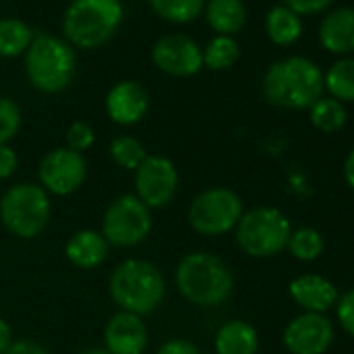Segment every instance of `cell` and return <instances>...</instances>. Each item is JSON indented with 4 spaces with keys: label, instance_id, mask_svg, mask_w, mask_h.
I'll return each mask as SVG.
<instances>
[{
    "label": "cell",
    "instance_id": "obj_1",
    "mask_svg": "<svg viewBox=\"0 0 354 354\" xmlns=\"http://www.w3.org/2000/svg\"><path fill=\"white\" fill-rule=\"evenodd\" d=\"M261 90L265 100L277 109L304 111L325 92L323 71L306 57H288L265 71Z\"/></svg>",
    "mask_w": 354,
    "mask_h": 354
},
{
    "label": "cell",
    "instance_id": "obj_2",
    "mask_svg": "<svg viewBox=\"0 0 354 354\" xmlns=\"http://www.w3.org/2000/svg\"><path fill=\"white\" fill-rule=\"evenodd\" d=\"M175 288L194 306L211 308L230 300L236 288V277L221 257L196 250L177 263Z\"/></svg>",
    "mask_w": 354,
    "mask_h": 354
},
{
    "label": "cell",
    "instance_id": "obj_3",
    "mask_svg": "<svg viewBox=\"0 0 354 354\" xmlns=\"http://www.w3.org/2000/svg\"><path fill=\"white\" fill-rule=\"evenodd\" d=\"M109 294L119 310L144 317L162 304L167 279L154 263L144 259H125L109 277Z\"/></svg>",
    "mask_w": 354,
    "mask_h": 354
},
{
    "label": "cell",
    "instance_id": "obj_4",
    "mask_svg": "<svg viewBox=\"0 0 354 354\" xmlns=\"http://www.w3.org/2000/svg\"><path fill=\"white\" fill-rule=\"evenodd\" d=\"M121 24V0H73L63 15V38L73 48L94 50L109 44Z\"/></svg>",
    "mask_w": 354,
    "mask_h": 354
},
{
    "label": "cell",
    "instance_id": "obj_5",
    "mask_svg": "<svg viewBox=\"0 0 354 354\" xmlns=\"http://www.w3.org/2000/svg\"><path fill=\"white\" fill-rule=\"evenodd\" d=\"M77 69L75 48L59 36L36 34L26 53V75L34 90L42 94L65 92Z\"/></svg>",
    "mask_w": 354,
    "mask_h": 354
},
{
    "label": "cell",
    "instance_id": "obj_6",
    "mask_svg": "<svg viewBox=\"0 0 354 354\" xmlns=\"http://www.w3.org/2000/svg\"><path fill=\"white\" fill-rule=\"evenodd\" d=\"M50 217V194L40 184H15L0 198V221L9 234L21 240L38 238L48 227Z\"/></svg>",
    "mask_w": 354,
    "mask_h": 354
},
{
    "label": "cell",
    "instance_id": "obj_7",
    "mask_svg": "<svg viewBox=\"0 0 354 354\" xmlns=\"http://www.w3.org/2000/svg\"><path fill=\"white\" fill-rule=\"evenodd\" d=\"M292 234L288 215L275 207H257L236 225V244L252 259H271L286 250Z\"/></svg>",
    "mask_w": 354,
    "mask_h": 354
},
{
    "label": "cell",
    "instance_id": "obj_8",
    "mask_svg": "<svg viewBox=\"0 0 354 354\" xmlns=\"http://www.w3.org/2000/svg\"><path fill=\"white\" fill-rule=\"evenodd\" d=\"M244 215L242 198L225 186H213L196 194L188 207L190 227L201 236H223L236 230Z\"/></svg>",
    "mask_w": 354,
    "mask_h": 354
},
{
    "label": "cell",
    "instance_id": "obj_9",
    "mask_svg": "<svg viewBox=\"0 0 354 354\" xmlns=\"http://www.w3.org/2000/svg\"><path fill=\"white\" fill-rule=\"evenodd\" d=\"M152 232V211L136 196L121 194L117 196L102 215L100 234L109 246L133 248L142 244Z\"/></svg>",
    "mask_w": 354,
    "mask_h": 354
},
{
    "label": "cell",
    "instance_id": "obj_10",
    "mask_svg": "<svg viewBox=\"0 0 354 354\" xmlns=\"http://www.w3.org/2000/svg\"><path fill=\"white\" fill-rule=\"evenodd\" d=\"M177 188H180V171L165 154H148L133 171V194L150 211L171 205Z\"/></svg>",
    "mask_w": 354,
    "mask_h": 354
},
{
    "label": "cell",
    "instance_id": "obj_11",
    "mask_svg": "<svg viewBox=\"0 0 354 354\" xmlns=\"http://www.w3.org/2000/svg\"><path fill=\"white\" fill-rule=\"evenodd\" d=\"M88 177L86 156L69 150L67 146L55 148L44 154L38 167L40 186L53 196H69L77 192Z\"/></svg>",
    "mask_w": 354,
    "mask_h": 354
},
{
    "label": "cell",
    "instance_id": "obj_12",
    "mask_svg": "<svg viewBox=\"0 0 354 354\" xmlns=\"http://www.w3.org/2000/svg\"><path fill=\"white\" fill-rule=\"evenodd\" d=\"M152 65L169 77H192L203 65V48L186 34H167L150 50Z\"/></svg>",
    "mask_w": 354,
    "mask_h": 354
},
{
    "label": "cell",
    "instance_id": "obj_13",
    "mask_svg": "<svg viewBox=\"0 0 354 354\" xmlns=\"http://www.w3.org/2000/svg\"><path fill=\"white\" fill-rule=\"evenodd\" d=\"M333 337V323L321 313H302L283 329V346L290 354H325Z\"/></svg>",
    "mask_w": 354,
    "mask_h": 354
},
{
    "label": "cell",
    "instance_id": "obj_14",
    "mask_svg": "<svg viewBox=\"0 0 354 354\" xmlns=\"http://www.w3.org/2000/svg\"><path fill=\"white\" fill-rule=\"evenodd\" d=\"M104 109L113 123L125 125V127L136 125L146 117L150 109V94L140 82L123 80V82H117L109 90Z\"/></svg>",
    "mask_w": 354,
    "mask_h": 354
},
{
    "label": "cell",
    "instance_id": "obj_15",
    "mask_svg": "<svg viewBox=\"0 0 354 354\" xmlns=\"http://www.w3.org/2000/svg\"><path fill=\"white\" fill-rule=\"evenodd\" d=\"M102 339L111 354H144L148 348V327L142 317L119 310L106 321Z\"/></svg>",
    "mask_w": 354,
    "mask_h": 354
},
{
    "label": "cell",
    "instance_id": "obj_16",
    "mask_svg": "<svg viewBox=\"0 0 354 354\" xmlns=\"http://www.w3.org/2000/svg\"><path fill=\"white\" fill-rule=\"evenodd\" d=\"M288 292L304 313L325 315L329 308H335L339 300L335 283L319 273H302L294 277L288 286Z\"/></svg>",
    "mask_w": 354,
    "mask_h": 354
},
{
    "label": "cell",
    "instance_id": "obj_17",
    "mask_svg": "<svg viewBox=\"0 0 354 354\" xmlns=\"http://www.w3.org/2000/svg\"><path fill=\"white\" fill-rule=\"evenodd\" d=\"M319 42L331 55L354 53V7H339L329 11L319 26Z\"/></svg>",
    "mask_w": 354,
    "mask_h": 354
},
{
    "label": "cell",
    "instance_id": "obj_18",
    "mask_svg": "<svg viewBox=\"0 0 354 354\" xmlns=\"http://www.w3.org/2000/svg\"><path fill=\"white\" fill-rule=\"evenodd\" d=\"M109 250H111L109 242L96 230H80L65 244V257H67V261L73 267L86 269V271L100 267L106 261Z\"/></svg>",
    "mask_w": 354,
    "mask_h": 354
},
{
    "label": "cell",
    "instance_id": "obj_19",
    "mask_svg": "<svg viewBox=\"0 0 354 354\" xmlns=\"http://www.w3.org/2000/svg\"><path fill=\"white\" fill-rule=\"evenodd\" d=\"M217 354H257L259 352V331L252 323L242 319H232L223 323L215 335Z\"/></svg>",
    "mask_w": 354,
    "mask_h": 354
},
{
    "label": "cell",
    "instance_id": "obj_20",
    "mask_svg": "<svg viewBox=\"0 0 354 354\" xmlns=\"http://www.w3.org/2000/svg\"><path fill=\"white\" fill-rule=\"evenodd\" d=\"M205 17L217 36H236L246 26L248 13L242 0H207Z\"/></svg>",
    "mask_w": 354,
    "mask_h": 354
},
{
    "label": "cell",
    "instance_id": "obj_21",
    "mask_svg": "<svg viewBox=\"0 0 354 354\" xmlns=\"http://www.w3.org/2000/svg\"><path fill=\"white\" fill-rule=\"evenodd\" d=\"M265 32L275 46H292L302 36V17L283 5H275L265 17Z\"/></svg>",
    "mask_w": 354,
    "mask_h": 354
},
{
    "label": "cell",
    "instance_id": "obj_22",
    "mask_svg": "<svg viewBox=\"0 0 354 354\" xmlns=\"http://www.w3.org/2000/svg\"><path fill=\"white\" fill-rule=\"evenodd\" d=\"M34 30L21 19H0V59H17L28 53Z\"/></svg>",
    "mask_w": 354,
    "mask_h": 354
},
{
    "label": "cell",
    "instance_id": "obj_23",
    "mask_svg": "<svg viewBox=\"0 0 354 354\" xmlns=\"http://www.w3.org/2000/svg\"><path fill=\"white\" fill-rule=\"evenodd\" d=\"M323 88L335 100L354 102V57H344L335 61L327 73H323Z\"/></svg>",
    "mask_w": 354,
    "mask_h": 354
},
{
    "label": "cell",
    "instance_id": "obj_24",
    "mask_svg": "<svg viewBox=\"0 0 354 354\" xmlns=\"http://www.w3.org/2000/svg\"><path fill=\"white\" fill-rule=\"evenodd\" d=\"M148 5L169 24H190L205 13L207 0H148Z\"/></svg>",
    "mask_w": 354,
    "mask_h": 354
},
{
    "label": "cell",
    "instance_id": "obj_25",
    "mask_svg": "<svg viewBox=\"0 0 354 354\" xmlns=\"http://www.w3.org/2000/svg\"><path fill=\"white\" fill-rule=\"evenodd\" d=\"M308 115H310V123L323 131V133H335L339 131L346 121H348V113H346V106L331 98V96H321L310 109H308Z\"/></svg>",
    "mask_w": 354,
    "mask_h": 354
},
{
    "label": "cell",
    "instance_id": "obj_26",
    "mask_svg": "<svg viewBox=\"0 0 354 354\" xmlns=\"http://www.w3.org/2000/svg\"><path fill=\"white\" fill-rule=\"evenodd\" d=\"M240 59V44L232 36H215L203 48V65L211 71H225Z\"/></svg>",
    "mask_w": 354,
    "mask_h": 354
},
{
    "label": "cell",
    "instance_id": "obj_27",
    "mask_svg": "<svg viewBox=\"0 0 354 354\" xmlns=\"http://www.w3.org/2000/svg\"><path fill=\"white\" fill-rule=\"evenodd\" d=\"M286 250L302 263H313L325 252V238L315 227H298L292 230Z\"/></svg>",
    "mask_w": 354,
    "mask_h": 354
},
{
    "label": "cell",
    "instance_id": "obj_28",
    "mask_svg": "<svg viewBox=\"0 0 354 354\" xmlns=\"http://www.w3.org/2000/svg\"><path fill=\"white\" fill-rule=\"evenodd\" d=\"M109 154L113 162L125 171H136L148 156L144 144L133 136H117L109 146Z\"/></svg>",
    "mask_w": 354,
    "mask_h": 354
},
{
    "label": "cell",
    "instance_id": "obj_29",
    "mask_svg": "<svg viewBox=\"0 0 354 354\" xmlns=\"http://www.w3.org/2000/svg\"><path fill=\"white\" fill-rule=\"evenodd\" d=\"M21 123H24V115L19 104L7 96L0 98V146L15 140V136L21 129Z\"/></svg>",
    "mask_w": 354,
    "mask_h": 354
},
{
    "label": "cell",
    "instance_id": "obj_30",
    "mask_svg": "<svg viewBox=\"0 0 354 354\" xmlns=\"http://www.w3.org/2000/svg\"><path fill=\"white\" fill-rule=\"evenodd\" d=\"M94 140H96V133H94L92 125L86 123V121H73L67 127L65 142H67L69 150H75V152L84 154L86 150H90L94 146Z\"/></svg>",
    "mask_w": 354,
    "mask_h": 354
},
{
    "label": "cell",
    "instance_id": "obj_31",
    "mask_svg": "<svg viewBox=\"0 0 354 354\" xmlns=\"http://www.w3.org/2000/svg\"><path fill=\"white\" fill-rule=\"evenodd\" d=\"M335 313H337V321L342 325V329L354 337V288H350L346 294L339 296L337 304H335Z\"/></svg>",
    "mask_w": 354,
    "mask_h": 354
},
{
    "label": "cell",
    "instance_id": "obj_32",
    "mask_svg": "<svg viewBox=\"0 0 354 354\" xmlns=\"http://www.w3.org/2000/svg\"><path fill=\"white\" fill-rule=\"evenodd\" d=\"M331 3H333V0H281V5L288 7L290 11H294L298 17L319 15V13L327 11V7Z\"/></svg>",
    "mask_w": 354,
    "mask_h": 354
},
{
    "label": "cell",
    "instance_id": "obj_33",
    "mask_svg": "<svg viewBox=\"0 0 354 354\" xmlns=\"http://www.w3.org/2000/svg\"><path fill=\"white\" fill-rule=\"evenodd\" d=\"M17 167H19V156H17L15 148L9 144H3L0 146V182L13 177Z\"/></svg>",
    "mask_w": 354,
    "mask_h": 354
},
{
    "label": "cell",
    "instance_id": "obj_34",
    "mask_svg": "<svg viewBox=\"0 0 354 354\" xmlns=\"http://www.w3.org/2000/svg\"><path fill=\"white\" fill-rule=\"evenodd\" d=\"M156 354H203L201 348L190 342V339H184V337H173V339H167L158 350Z\"/></svg>",
    "mask_w": 354,
    "mask_h": 354
},
{
    "label": "cell",
    "instance_id": "obj_35",
    "mask_svg": "<svg viewBox=\"0 0 354 354\" xmlns=\"http://www.w3.org/2000/svg\"><path fill=\"white\" fill-rule=\"evenodd\" d=\"M7 354H50L46 346H42L40 342L34 339H19L13 342V346L7 350Z\"/></svg>",
    "mask_w": 354,
    "mask_h": 354
},
{
    "label": "cell",
    "instance_id": "obj_36",
    "mask_svg": "<svg viewBox=\"0 0 354 354\" xmlns=\"http://www.w3.org/2000/svg\"><path fill=\"white\" fill-rule=\"evenodd\" d=\"M13 329L11 325L0 317V354H7V350L13 346Z\"/></svg>",
    "mask_w": 354,
    "mask_h": 354
},
{
    "label": "cell",
    "instance_id": "obj_37",
    "mask_svg": "<svg viewBox=\"0 0 354 354\" xmlns=\"http://www.w3.org/2000/svg\"><path fill=\"white\" fill-rule=\"evenodd\" d=\"M344 180H346V184L350 186V190H354V148L346 154V158H344Z\"/></svg>",
    "mask_w": 354,
    "mask_h": 354
},
{
    "label": "cell",
    "instance_id": "obj_38",
    "mask_svg": "<svg viewBox=\"0 0 354 354\" xmlns=\"http://www.w3.org/2000/svg\"><path fill=\"white\" fill-rule=\"evenodd\" d=\"M80 354H111L104 346H92V348H86V350H82Z\"/></svg>",
    "mask_w": 354,
    "mask_h": 354
},
{
    "label": "cell",
    "instance_id": "obj_39",
    "mask_svg": "<svg viewBox=\"0 0 354 354\" xmlns=\"http://www.w3.org/2000/svg\"><path fill=\"white\" fill-rule=\"evenodd\" d=\"M69 3H73V0H69Z\"/></svg>",
    "mask_w": 354,
    "mask_h": 354
}]
</instances>
